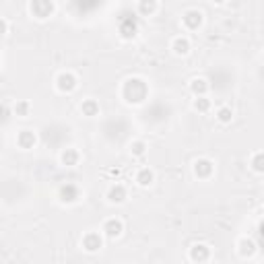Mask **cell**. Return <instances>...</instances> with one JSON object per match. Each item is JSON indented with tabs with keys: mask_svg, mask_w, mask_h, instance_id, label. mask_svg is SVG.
I'll use <instances>...</instances> for the list:
<instances>
[{
	"mask_svg": "<svg viewBox=\"0 0 264 264\" xmlns=\"http://www.w3.org/2000/svg\"><path fill=\"white\" fill-rule=\"evenodd\" d=\"M101 243H103V239H101V235H99L97 231H89V233L83 237V248H85L87 252H97V250L101 248Z\"/></svg>",
	"mask_w": 264,
	"mask_h": 264,
	"instance_id": "cell-8",
	"label": "cell"
},
{
	"mask_svg": "<svg viewBox=\"0 0 264 264\" xmlns=\"http://www.w3.org/2000/svg\"><path fill=\"white\" fill-rule=\"evenodd\" d=\"M194 109H196V111H202V114H204V111H209V109H211V99H206L204 95H198V97L194 99Z\"/></svg>",
	"mask_w": 264,
	"mask_h": 264,
	"instance_id": "cell-21",
	"label": "cell"
},
{
	"mask_svg": "<svg viewBox=\"0 0 264 264\" xmlns=\"http://www.w3.org/2000/svg\"><path fill=\"white\" fill-rule=\"evenodd\" d=\"M7 31H9V23L5 21V19H0V37H3Z\"/></svg>",
	"mask_w": 264,
	"mask_h": 264,
	"instance_id": "cell-25",
	"label": "cell"
},
{
	"mask_svg": "<svg viewBox=\"0 0 264 264\" xmlns=\"http://www.w3.org/2000/svg\"><path fill=\"white\" fill-rule=\"evenodd\" d=\"M145 151H147V145H145L143 141H137V143H132V145H130V153H132V155H137V157L145 155Z\"/></svg>",
	"mask_w": 264,
	"mask_h": 264,
	"instance_id": "cell-22",
	"label": "cell"
},
{
	"mask_svg": "<svg viewBox=\"0 0 264 264\" xmlns=\"http://www.w3.org/2000/svg\"><path fill=\"white\" fill-rule=\"evenodd\" d=\"M77 85H79V81L72 72H60L58 77H56V87H58V91H62V93H72L77 89Z\"/></svg>",
	"mask_w": 264,
	"mask_h": 264,
	"instance_id": "cell-4",
	"label": "cell"
},
{
	"mask_svg": "<svg viewBox=\"0 0 264 264\" xmlns=\"http://www.w3.org/2000/svg\"><path fill=\"white\" fill-rule=\"evenodd\" d=\"M190 91L194 93V95H204L206 91H209V83H206L204 79H192L190 81Z\"/></svg>",
	"mask_w": 264,
	"mask_h": 264,
	"instance_id": "cell-19",
	"label": "cell"
},
{
	"mask_svg": "<svg viewBox=\"0 0 264 264\" xmlns=\"http://www.w3.org/2000/svg\"><path fill=\"white\" fill-rule=\"evenodd\" d=\"M122 231H124V223H122L120 219H107V221L103 223V233H105L109 239L120 237Z\"/></svg>",
	"mask_w": 264,
	"mask_h": 264,
	"instance_id": "cell-6",
	"label": "cell"
},
{
	"mask_svg": "<svg viewBox=\"0 0 264 264\" xmlns=\"http://www.w3.org/2000/svg\"><path fill=\"white\" fill-rule=\"evenodd\" d=\"M157 11V0H139V13L143 17H149Z\"/></svg>",
	"mask_w": 264,
	"mask_h": 264,
	"instance_id": "cell-17",
	"label": "cell"
},
{
	"mask_svg": "<svg viewBox=\"0 0 264 264\" xmlns=\"http://www.w3.org/2000/svg\"><path fill=\"white\" fill-rule=\"evenodd\" d=\"M139 31V19L135 15H130V13H124L120 17V33L124 40H132V37L137 35Z\"/></svg>",
	"mask_w": 264,
	"mask_h": 264,
	"instance_id": "cell-2",
	"label": "cell"
},
{
	"mask_svg": "<svg viewBox=\"0 0 264 264\" xmlns=\"http://www.w3.org/2000/svg\"><path fill=\"white\" fill-rule=\"evenodd\" d=\"M15 111H17L19 116H27V114H29V103H27V101L17 103V105H15Z\"/></svg>",
	"mask_w": 264,
	"mask_h": 264,
	"instance_id": "cell-24",
	"label": "cell"
},
{
	"mask_svg": "<svg viewBox=\"0 0 264 264\" xmlns=\"http://www.w3.org/2000/svg\"><path fill=\"white\" fill-rule=\"evenodd\" d=\"M172 50L176 56H186L188 52H190V42L186 40V37H176L174 44H172Z\"/></svg>",
	"mask_w": 264,
	"mask_h": 264,
	"instance_id": "cell-15",
	"label": "cell"
},
{
	"mask_svg": "<svg viewBox=\"0 0 264 264\" xmlns=\"http://www.w3.org/2000/svg\"><path fill=\"white\" fill-rule=\"evenodd\" d=\"M252 167H254V172H258V174L264 172V155H262V153H256V155H254Z\"/></svg>",
	"mask_w": 264,
	"mask_h": 264,
	"instance_id": "cell-23",
	"label": "cell"
},
{
	"mask_svg": "<svg viewBox=\"0 0 264 264\" xmlns=\"http://www.w3.org/2000/svg\"><path fill=\"white\" fill-rule=\"evenodd\" d=\"M147 93H149V89H147L145 81H141V79H128L124 83V89H122V95H124V99L128 103H141V101H145Z\"/></svg>",
	"mask_w": 264,
	"mask_h": 264,
	"instance_id": "cell-1",
	"label": "cell"
},
{
	"mask_svg": "<svg viewBox=\"0 0 264 264\" xmlns=\"http://www.w3.org/2000/svg\"><path fill=\"white\" fill-rule=\"evenodd\" d=\"M17 145L21 147V149H33V145H35V135L31 130H23L21 135L17 137Z\"/></svg>",
	"mask_w": 264,
	"mask_h": 264,
	"instance_id": "cell-14",
	"label": "cell"
},
{
	"mask_svg": "<svg viewBox=\"0 0 264 264\" xmlns=\"http://www.w3.org/2000/svg\"><path fill=\"white\" fill-rule=\"evenodd\" d=\"M217 120H219L221 124H229V122L233 120V109L227 107V105L219 107V111H217Z\"/></svg>",
	"mask_w": 264,
	"mask_h": 264,
	"instance_id": "cell-20",
	"label": "cell"
},
{
	"mask_svg": "<svg viewBox=\"0 0 264 264\" xmlns=\"http://www.w3.org/2000/svg\"><path fill=\"white\" fill-rule=\"evenodd\" d=\"M213 174V161L209 159H196L194 161V176L200 178V180H206V178H211Z\"/></svg>",
	"mask_w": 264,
	"mask_h": 264,
	"instance_id": "cell-7",
	"label": "cell"
},
{
	"mask_svg": "<svg viewBox=\"0 0 264 264\" xmlns=\"http://www.w3.org/2000/svg\"><path fill=\"white\" fill-rule=\"evenodd\" d=\"M202 21H204V17H202V13H200L198 9H190V11H186V13H184V17H182L184 27H186V29H190V31L200 29Z\"/></svg>",
	"mask_w": 264,
	"mask_h": 264,
	"instance_id": "cell-3",
	"label": "cell"
},
{
	"mask_svg": "<svg viewBox=\"0 0 264 264\" xmlns=\"http://www.w3.org/2000/svg\"><path fill=\"white\" fill-rule=\"evenodd\" d=\"M54 11V3L52 0H31V13L37 19H48Z\"/></svg>",
	"mask_w": 264,
	"mask_h": 264,
	"instance_id": "cell-5",
	"label": "cell"
},
{
	"mask_svg": "<svg viewBox=\"0 0 264 264\" xmlns=\"http://www.w3.org/2000/svg\"><path fill=\"white\" fill-rule=\"evenodd\" d=\"M211 256V250L204 246V243H194V246L190 248V260L194 262H206Z\"/></svg>",
	"mask_w": 264,
	"mask_h": 264,
	"instance_id": "cell-10",
	"label": "cell"
},
{
	"mask_svg": "<svg viewBox=\"0 0 264 264\" xmlns=\"http://www.w3.org/2000/svg\"><path fill=\"white\" fill-rule=\"evenodd\" d=\"M126 188L122 184H116V186H111L109 188V192H107V200L109 202H114V204H122L126 200Z\"/></svg>",
	"mask_w": 264,
	"mask_h": 264,
	"instance_id": "cell-12",
	"label": "cell"
},
{
	"mask_svg": "<svg viewBox=\"0 0 264 264\" xmlns=\"http://www.w3.org/2000/svg\"><path fill=\"white\" fill-rule=\"evenodd\" d=\"M213 3H217V5H223V3H225V0H213Z\"/></svg>",
	"mask_w": 264,
	"mask_h": 264,
	"instance_id": "cell-26",
	"label": "cell"
},
{
	"mask_svg": "<svg viewBox=\"0 0 264 264\" xmlns=\"http://www.w3.org/2000/svg\"><path fill=\"white\" fill-rule=\"evenodd\" d=\"M81 111L87 118H95V116H99V103L95 99H87V101H83Z\"/></svg>",
	"mask_w": 264,
	"mask_h": 264,
	"instance_id": "cell-13",
	"label": "cell"
},
{
	"mask_svg": "<svg viewBox=\"0 0 264 264\" xmlns=\"http://www.w3.org/2000/svg\"><path fill=\"white\" fill-rule=\"evenodd\" d=\"M79 159H81V155H79V151L74 149V147L64 149V151H62V155H60L62 165H66V167H74V165L79 163Z\"/></svg>",
	"mask_w": 264,
	"mask_h": 264,
	"instance_id": "cell-11",
	"label": "cell"
},
{
	"mask_svg": "<svg viewBox=\"0 0 264 264\" xmlns=\"http://www.w3.org/2000/svg\"><path fill=\"white\" fill-rule=\"evenodd\" d=\"M256 248H258V246H256L252 239H241V241H239V254H241L243 258H246V256H248V258L254 256V254H256Z\"/></svg>",
	"mask_w": 264,
	"mask_h": 264,
	"instance_id": "cell-18",
	"label": "cell"
},
{
	"mask_svg": "<svg viewBox=\"0 0 264 264\" xmlns=\"http://www.w3.org/2000/svg\"><path fill=\"white\" fill-rule=\"evenodd\" d=\"M81 196V190L74 184H66L60 188V200L62 202H77Z\"/></svg>",
	"mask_w": 264,
	"mask_h": 264,
	"instance_id": "cell-9",
	"label": "cell"
},
{
	"mask_svg": "<svg viewBox=\"0 0 264 264\" xmlns=\"http://www.w3.org/2000/svg\"><path fill=\"white\" fill-rule=\"evenodd\" d=\"M153 180H155V174H153V169H149V167H143L141 172L137 174V182H139V186H143V188L151 186V184H153Z\"/></svg>",
	"mask_w": 264,
	"mask_h": 264,
	"instance_id": "cell-16",
	"label": "cell"
}]
</instances>
